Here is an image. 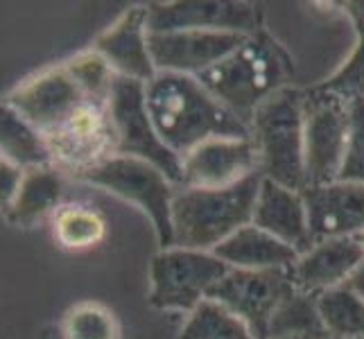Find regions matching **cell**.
<instances>
[{
    "instance_id": "obj_26",
    "label": "cell",
    "mask_w": 364,
    "mask_h": 339,
    "mask_svg": "<svg viewBox=\"0 0 364 339\" xmlns=\"http://www.w3.org/2000/svg\"><path fill=\"white\" fill-rule=\"evenodd\" d=\"M59 328L66 339H120L116 315L97 301H82L68 308Z\"/></svg>"
},
{
    "instance_id": "obj_18",
    "label": "cell",
    "mask_w": 364,
    "mask_h": 339,
    "mask_svg": "<svg viewBox=\"0 0 364 339\" xmlns=\"http://www.w3.org/2000/svg\"><path fill=\"white\" fill-rule=\"evenodd\" d=\"M251 224L296 249L299 256L312 247L304 193L290 190L269 179H262L260 183Z\"/></svg>"
},
{
    "instance_id": "obj_23",
    "label": "cell",
    "mask_w": 364,
    "mask_h": 339,
    "mask_svg": "<svg viewBox=\"0 0 364 339\" xmlns=\"http://www.w3.org/2000/svg\"><path fill=\"white\" fill-rule=\"evenodd\" d=\"M292 337H331L317 310V296L294 292L287 296L272 317L267 339H292Z\"/></svg>"
},
{
    "instance_id": "obj_3",
    "label": "cell",
    "mask_w": 364,
    "mask_h": 339,
    "mask_svg": "<svg viewBox=\"0 0 364 339\" xmlns=\"http://www.w3.org/2000/svg\"><path fill=\"white\" fill-rule=\"evenodd\" d=\"M262 174L229 188H181L172 199L174 247L213 251L254 220Z\"/></svg>"
},
{
    "instance_id": "obj_15",
    "label": "cell",
    "mask_w": 364,
    "mask_h": 339,
    "mask_svg": "<svg viewBox=\"0 0 364 339\" xmlns=\"http://www.w3.org/2000/svg\"><path fill=\"white\" fill-rule=\"evenodd\" d=\"M312 244L364 231V183L333 181L304 190Z\"/></svg>"
},
{
    "instance_id": "obj_4",
    "label": "cell",
    "mask_w": 364,
    "mask_h": 339,
    "mask_svg": "<svg viewBox=\"0 0 364 339\" xmlns=\"http://www.w3.org/2000/svg\"><path fill=\"white\" fill-rule=\"evenodd\" d=\"M304 99L306 91L287 86L269 95L249 120L262 179L296 193H304L306 188Z\"/></svg>"
},
{
    "instance_id": "obj_22",
    "label": "cell",
    "mask_w": 364,
    "mask_h": 339,
    "mask_svg": "<svg viewBox=\"0 0 364 339\" xmlns=\"http://www.w3.org/2000/svg\"><path fill=\"white\" fill-rule=\"evenodd\" d=\"M317 310L333 339L364 337V298L348 285L317 294Z\"/></svg>"
},
{
    "instance_id": "obj_25",
    "label": "cell",
    "mask_w": 364,
    "mask_h": 339,
    "mask_svg": "<svg viewBox=\"0 0 364 339\" xmlns=\"http://www.w3.org/2000/svg\"><path fill=\"white\" fill-rule=\"evenodd\" d=\"M344 7L350 14V18H353L358 41H355L353 53H350L348 59L342 64V68L333 72L326 82H321L317 89L342 97L346 102H353V99L364 97V11L358 9L353 3H348Z\"/></svg>"
},
{
    "instance_id": "obj_13",
    "label": "cell",
    "mask_w": 364,
    "mask_h": 339,
    "mask_svg": "<svg viewBox=\"0 0 364 339\" xmlns=\"http://www.w3.org/2000/svg\"><path fill=\"white\" fill-rule=\"evenodd\" d=\"M245 39V34L235 32H147V45L156 72H177L191 75V77H197L220 64L222 59H227L242 45Z\"/></svg>"
},
{
    "instance_id": "obj_7",
    "label": "cell",
    "mask_w": 364,
    "mask_h": 339,
    "mask_svg": "<svg viewBox=\"0 0 364 339\" xmlns=\"http://www.w3.org/2000/svg\"><path fill=\"white\" fill-rule=\"evenodd\" d=\"M107 109L116 131V154L152 163L174 185L181 188V158L161 141L154 129L145 104V84L118 77L107 99Z\"/></svg>"
},
{
    "instance_id": "obj_10",
    "label": "cell",
    "mask_w": 364,
    "mask_h": 339,
    "mask_svg": "<svg viewBox=\"0 0 364 339\" xmlns=\"http://www.w3.org/2000/svg\"><path fill=\"white\" fill-rule=\"evenodd\" d=\"M147 9V32H235L256 34L265 30L262 11L254 3L237 0H177V3H149Z\"/></svg>"
},
{
    "instance_id": "obj_35",
    "label": "cell",
    "mask_w": 364,
    "mask_h": 339,
    "mask_svg": "<svg viewBox=\"0 0 364 339\" xmlns=\"http://www.w3.org/2000/svg\"><path fill=\"white\" fill-rule=\"evenodd\" d=\"M355 339H364V337H355Z\"/></svg>"
},
{
    "instance_id": "obj_1",
    "label": "cell",
    "mask_w": 364,
    "mask_h": 339,
    "mask_svg": "<svg viewBox=\"0 0 364 339\" xmlns=\"http://www.w3.org/2000/svg\"><path fill=\"white\" fill-rule=\"evenodd\" d=\"M145 104L159 138L179 158L213 138H251L247 124L191 75L156 72L145 84Z\"/></svg>"
},
{
    "instance_id": "obj_19",
    "label": "cell",
    "mask_w": 364,
    "mask_h": 339,
    "mask_svg": "<svg viewBox=\"0 0 364 339\" xmlns=\"http://www.w3.org/2000/svg\"><path fill=\"white\" fill-rule=\"evenodd\" d=\"M222 262L231 269H292L299 260V251L281 242L272 233L258 229L256 224H247L237 229L231 237L213 249Z\"/></svg>"
},
{
    "instance_id": "obj_14",
    "label": "cell",
    "mask_w": 364,
    "mask_h": 339,
    "mask_svg": "<svg viewBox=\"0 0 364 339\" xmlns=\"http://www.w3.org/2000/svg\"><path fill=\"white\" fill-rule=\"evenodd\" d=\"M181 188H229L258 172V154L251 138H213L181 158Z\"/></svg>"
},
{
    "instance_id": "obj_21",
    "label": "cell",
    "mask_w": 364,
    "mask_h": 339,
    "mask_svg": "<svg viewBox=\"0 0 364 339\" xmlns=\"http://www.w3.org/2000/svg\"><path fill=\"white\" fill-rule=\"evenodd\" d=\"M0 158L21 170L53 166L46 138L5 99H0Z\"/></svg>"
},
{
    "instance_id": "obj_32",
    "label": "cell",
    "mask_w": 364,
    "mask_h": 339,
    "mask_svg": "<svg viewBox=\"0 0 364 339\" xmlns=\"http://www.w3.org/2000/svg\"><path fill=\"white\" fill-rule=\"evenodd\" d=\"M39 339H66L64 333H61L59 325H46L39 333Z\"/></svg>"
},
{
    "instance_id": "obj_16",
    "label": "cell",
    "mask_w": 364,
    "mask_h": 339,
    "mask_svg": "<svg viewBox=\"0 0 364 339\" xmlns=\"http://www.w3.org/2000/svg\"><path fill=\"white\" fill-rule=\"evenodd\" d=\"M102 55L118 77L152 82L156 68L147 45V9L145 5L129 7L124 14L97 36L91 45Z\"/></svg>"
},
{
    "instance_id": "obj_5",
    "label": "cell",
    "mask_w": 364,
    "mask_h": 339,
    "mask_svg": "<svg viewBox=\"0 0 364 339\" xmlns=\"http://www.w3.org/2000/svg\"><path fill=\"white\" fill-rule=\"evenodd\" d=\"M75 179L102 188V190L138 206L152 220L159 247H174L172 199L177 190H174V183L156 166L136 156L114 154L86 172L77 174Z\"/></svg>"
},
{
    "instance_id": "obj_8",
    "label": "cell",
    "mask_w": 364,
    "mask_h": 339,
    "mask_svg": "<svg viewBox=\"0 0 364 339\" xmlns=\"http://www.w3.org/2000/svg\"><path fill=\"white\" fill-rule=\"evenodd\" d=\"M348 102L321 89L304 99V161L306 188L326 185L340 177L348 141ZM304 188V190H306Z\"/></svg>"
},
{
    "instance_id": "obj_20",
    "label": "cell",
    "mask_w": 364,
    "mask_h": 339,
    "mask_svg": "<svg viewBox=\"0 0 364 339\" xmlns=\"http://www.w3.org/2000/svg\"><path fill=\"white\" fill-rule=\"evenodd\" d=\"M61 197H64V172H59L55 166L25 170L14 208L7 220L30 229L36 222L48 217L50 212H57L61 208Z\"/></svg>"
},
{
    "instance_id": "obj_17",
    "label": "cell",
    "mask_w": 364,
    "mask_h": 339,
    "mask_svg": "<svg viewBox=\"0 0 364 339\" xmlns=\"http://www.w3.org/2000/svg\"><path fill=\"white\" fill-rule=\"evenodd\" d=\"M364 265V251L355 237H333L312 244L292 267V283L304 294H321L346 285Z\"/></svg>"
},
{
    "instance_id": "obj_2",
    "label": "cell",
    "mask_w": 364,
    "mask_h": 339,
    "mask_svg": "<svg viewBox=\"0 0 364 339\" xmlns=\"http://www.w3.org/2000/svg\"><path fill=\"white\" fill-rule=\"evenodd\" d=\"M294 75L292 55L267 30H260L227 59L197 75V82L249 127L254 111L276 91L292 86Z\"/></svg>"
},
{
    "instance_id": "obj_6",
    "label": "cell",
    "mask_w": 364,
    "mask_h": 339,
    "mask_svg": "<svg viewBox=\"0 0 364 339\" xmlns=\"http://www.w3.org/2000/svg\"><path fill=\"white\" fill-rule=\"evenodd\" d=\"M229 269L213 251L161 249L149 262V303L159 310H181L191 315Z\"/></svg>"
},
{
    "instance_id": "obj_27",
    "label": "cell",
    "mask_w": 364,
    "mask_h": 339,
    "mask_svg": "<svg viewBox=\"0 0 364 339\" xmlns=\"http://www.w3.org/2000/svg\"><path fill=\"white\" fill-rule=\"evenodd\" d=\"M179 339H256L247 325L222 306L204 301L191 312Z\"/></svg>"
},
{
    "instance_id": "obj_30",
    "label": "cell",
    "mask_w": 364,
    "mask_h": 339,
    "mask_svg": "<svg viewBox=\"0 0 364 339\" xmlns=\"http://www.w3.org/2000/svg\"><path fill=\"white\" fill-rule=\"evenodd\" d=\"M23 172L25 170H21L14 163L0 158V212L3 215H9L11 208H14L18 188L23 181Z\"/></svg>"
},
{
    "instance_id": "obj_24",
    "label": "cell",
    "mask_w": 364,
    "mask_h": 339,
    "mask_svg": "<svg viewBox=\"0 0 364 339\" xmlns=\"http://www.w3.org/2000/svg\"><path fill=\"white\" fill-rule=\"evenodd\" d=\"M107 235V222L89 206H61L55 212V240L70 251L97 247Z\"/></svg>"
},
{
    "instance_id": "obj_12",
    "label": "cell",
    "mask_w": 364,
    "mask_h": 339,
    "mask_svg": "<svg viewBox=\"0 0 364 339\" xmlns=\"http://www.w3.org/2000/svg\"><path fill=\"white\" fill-rule=\"evenodd\" d=\"M86 99L64 64L32 75L7 95V102L43 138L55 134Z\"/></svg>"
},
{
    "instance_id": "obj_34",
    "label": "cell",
    "mask_w": 364,
    "mask_h": 339,
    "mask_svg": "<svg viewBox=\"0 0 364 339\" xmlns=\"http://www.w3.org/2000/svg\"><path fill=\"white\" fill-rule=\"evenodd\" d=\"M292 339H333V337H292Z\"/></svg>"
},
{
    "instance_id": "obj_33",
    "label": "cell",
    "mask_w": 364,
    "mask_h": 339,
    "mask_svg": "<svg viewBox=\"0 0 364 339\" xmlns=\"http://www.w3.org/2000/svg\"><path fill=\"white\" fill-rule=\"evenodd\" d=\"M355 242H358V244H360V247H362V251H364V231H362V233H358V235H355Z\"/></svg>"
},
{
    "instance_id": "obj_31",
    "label": "cell",
    "mask_w": 364,
    "mask_h": 339,
    "mask_svg": "<svg viewBox=\"0 0 364 339\" xmlns=\"http://www.w3.org/2000/svg\"><path fill=\"white\" fill-rule=\"evenodd\" d=\"M348 287H350V290H353L355 294H360L362 298H364V265L353 274V276H350V279H348V283H346Z\"/></svg>"
},
{
    "instance_id": "obj_28",
    "label": "cell",
    "mask_w": 364,
    "mask_h": 339,
    "mask_svg": "<svg viewBox=\"0 0 364 339\" xmlns=\"http://www.w3.org/2000/svg\"><path fill=\"white\" fill-rule=\"evenodd\" d=\"M64 68L68 70L70 77L77 82V86L84 91L86 97L93 99V102L107 104L118 75L109 66V61L102 55H97L93 48H89V50H84V53L70 57L64 64Z\"/></svg>"
},
{
    "instance_id": "obj_11",
    "label": "cell",
    "mask_w": 364,
    "mask_h": 339,
    "mask_svg": "<svg viewBox=\"0 0 364 339\" xmlns=\"http://www.w3.org/2000/svg\"><path fill=\"white\" fill-rule=\"evenodd\" d=\"M53 166L73 177L116 154V131L109 109L102 102H86L46 138Z\"/></svg>"
},
{
    "instance_id": "obj_29",
    "label": "cell",
    "mask_w": 364,
    "mask_h": 339,
    "mask_svg": "<svg viewBox=\"0 0 364 339\" xmlns=\"http://www.w3.org/2000/svg\"><path fill=\"white\" fill-rule=\"evenodd\" d=\"M348 118L346 156L337 181L364 183V97L348 102Z\"/></svg>"
},
{
    "instance_id": "obj_9",
    "label": "cell",
    "mask_w": 364,
    "mask_h": 339,
    "mask_svg": "<svg viewBox=\"0 0 364 339\" xmlns=\"http://www.w3.org/2000/svg\"><path fill=\"white\" fill-rule=\"evenodd\" d=\"M294 292L292 269H229L208 292L206 301L222 306L240 319L256 339H267L272 317Z\"/></svg>"
}]
</instances>
